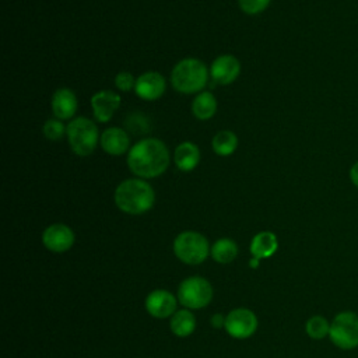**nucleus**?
I'll list each match as a JSON object with an SVG mask.
<instances>
[{"instance_id":"f257e3e1","label":"nucleus","mask_w":358,"mask_h":358,"mask_svg":"<svg viewBox=\"0 0 358 358\" xmlns=\"http://www.w3.org/2000/svg\"><path fill=\"white\" fill-rule=\"evenodd\" d=\"M127 166L141 179L157 178L169 166L168 147L158 138H143L130 147L127 152Z\"/></svg>"},{"instance_id":"f03ea898","label":"nucleus","mask_w":358,"mask_h":358,"mask_svg":"<svg viewBox=\"0 0 358 358\" xmlns=\"http://www.w3.org/2000/svg\"><path fill=\"white\" fill-rule=\"evenodd\" d=\"M113 199L120 211L130 215H138L152 208L155 203V192L145 179L131 178L117 185Z\"/></svg>"},{"instance_id":"7ed1b4c3","label":"nucleus","mask_w":358,"mask_h":358,"mask_svg":"<svg viewBox=\"0 0 358 358\" xmlns=\"http://www.w3.org/2000/svg\"><path fill=\"white\" fill-rule=\"evenodd\" d=\"M208 70L206 64L194 57H186L175 64L171 71L172 87L182 94H199L206 87Z\"/></svg>"},{"instance_id":"20e7f679","label":"nucleus","mask_w":358,"mask_h":358,"mask_svg":"<svg viewBox=\"0 0 358 358\" xmlns=\"http://www.w3.org/2000/svg\"><path fill=\"white\" fill-rule=\"evenodd\" d=\"M67 140L76 155L87 157L94 152L101 137L96 124L88 117L78 116L67 124Z\"/></svg>"},{"instance_id":"39448f33","label":"nucleus","mask_w":358,"mask_h":358,"mask_svg":"<svg viewBox=\"0 0 358 358\" xmlns=\"http://www.w3.org/2000/svg\"><path fill=\"white\" fill-rule=\"evenodd\" d=\"M210 245L204 235L196 231L180 232L173 241L175 256L186 264H200L210 255Z\"/></svg>"},{"instance_id":"423d86ee","label":"nucleus","mask_w":358,"mask_h":358,"mask_svg":"<svg viewBox=\"0 0 358 358\" xmlns=\"http://www.w3.org/2000/svg\"><path fill=\"white\" fill-rule=\"evenodd\" d=\"M329 337L340 350L358 348V313L352 310L338 312L330 322Z\"/></svg>"},{"instance_id":"0eeeda50","label":"nucleus","mask_w":358,"mask_h":358,"mask_svg":"<svg viewBox=\"0 0 358 358\" xmlns=\"http://www.w3.org/2000/svg\"><path fill=\"white\" fill-rule=\"evenodd\" d=\"M178 299L187 309H201L213 299V287L203 277H187L179 284Z\"/></svg>"},{"instance_id":"6e6552de","label":"nucleus","mask_w":358,"mask_h":358,"mask_svg":"<svg viewBox=\"0 0 358 358\" xmlns=\"http://www.w3.org/2000/svg\"><path fill=\"white\" fill-rule=\"evenodd\" d=\"M224 327L234 338H248L257 329V317L250 309L236 308L225 316Z\"/></svg>"},{"instance_id":"1a4fd4ad","label":"nucleus","mask_w":358,"mask_h":358,"mask_svg":"<svg viewBox=\"0 0 358 358\" xmlns=\"http://www.w3.org/2000/svg\"><path fill=\"white\" fill-rule=\"evenodd\" d=\"M43 246L55 253L69 250L74 243V232L66 224H52L42 232Z\"/></svg>"},{"instance_id":"9d476101","label":"nucleus","mask_w":358,"mask_h":358,"mask_svg":"<svg viewBox=\"0 0 358 358\" xmlns=\"http://www.w3.org/2000/svg\"><path fill=\"white\" fill-rule=\"evenodd\" d=\"M166 81L158 71H145L136 80L134 92L144 101H155L165 92Z\"/></svg>"},{"instance_id":"9b49d317","label":"nucleus","mask_w":358,"mask_h":358,"mask_svg":"<svg viewBox=\"0 0 358 358\" xmlns=\"http://www.w3.org/2000/svg\"><path fill=\"white\" fill-rule=\"evenodd\" d=\"M176 298L166 289H154L145 298L147 312L157 319L172 316L176 312Z\"/></svg>"},{"instance_id":"f8f14e48","label":"nucleus","mask_w":358,"mask_h":358,"mask_svg":"<svg viewBox=\"0 0 358 358\" xmlns=\"http://www.w3.org/2000/svg\"><path fill=\"white\" fill-rule=\"evenodd\" d=\"M120 96L109 90H102L95 92L91 96V106H92V113L94 117L101 122V123H106L112 119V116L115 115V112L119 109L120 106Z\"/></svg>"},{"instance_id":"ddd939ff","label":"nucleus","mask_w":358,"mask_h":358,"mask_svg":"<svg viewBox=\"0 0 358 358\" xmlns=\"http://www.w3.org/2000/svg\"><path fill=\"white\" fill-rule=\"evenodd\" d=\"M239 73H241V63L232 55L218 56L210 67V76L213 81L221 85H228L234 83L238 78Z\"/></svg>"},{"instance_id":"4468645a","label":"nucleus","mask_w":358,"mask_h":358,"mask_svg":"<svg viewBox=\"0 0 358 358\" xmlns=\"http://www.w3.org/2000/svg\"><path fill=\"white\" fill-rule=\"evenodd\" d=\"M50 105L53 116L60 120H66L71 119L76 115L78 101L74 91H71L70 88H59L53 92Z\"/></svg>"},{"instance_id":"2eb2a0df","label":"nucleus","mask_w":358,"mask_h":358,"mask_svg":"<svg viewBox=\"0 0 358 358\" xmlns=\"http://www.w3.org/2000/svg\"><path fill=\"white\" fill-rule=\"evenodd\" d=\"M101 147L109 155H122L126 151L129 152L130 138L124 129L109 127L101 134Z\"/></svg>"},{"instance_id":"dca6fc26","label":"nucleus","mask_w":358,"mask_h":358,"mask_svg":"<svg viewBox=\"0 0 358 358\" xmlns=\"http://www.w3.org/2000/svg\"><path fill=\"white\" fill-rule=\"evenodd\" d=\"M173 161L178 169L183 172L193 171L200 162V150L194 143L183 141L175 148Z\"/></svg>"},{"instance_id":"f3484780","label":"nucleus","mask_w":358,"mask_h":358,"mask_svg":"<svg viewBox=\"0 0 358 358\" xmlns=\"http://www.w3.org/2000/svg\"><path fill=\"white\" fill-rule=\"evenodd\" d=\"M278 248V241L275 234L270 231H262L256 234L250 242V253L252 257L256 259H267L271 257Z\"/></svg>"},{"instance_id":"a211bd4d","label":"nucleus","mask_w":358,"mask_h":358,"mask_svg":"<svg viewBox=\"0 0 358 358\" xmlns=\"http://www.w3.org/2000/svg\"><path fill=\"white\" fill-rule=\"evenodd\" d=\"M192 112L199 120H208L217 112V99L211 92H199L192 102Z\"/></svg>"},{"instance_id":"6ab92c4d","label":"nucleus","mask_w":358,"mask_h":358,"mask_svg":"<svg viewBox=\"0 0 358 358\" xmlns=\"http://www.w3.org/2000/svg\"><path fill=\"white\" fill-rule=\"evenodd\" d=\"M169 326H171V330L175 336L187 337L196 329V317L190 310L180 309V310H176L171 316Z\"/></svg>"},{"instance_id":"aec40b11","label":"nucleus","mask_w":358,"mask_h":358,"mask_svg":"<svg viewBox=\"0 0 358 358\" xmlns=\"http://www.w3.org/2000/svg\"><path fill=\"white\" fill-rule=\"evenodd\" d=\"M210 255L217 263H231L238 256V245L229 238H221L213 243Z\"/></svg>"},{"instance_id":"412c9836","label":"nucleus","mask_w":358,"mask_h":358,"mask_svg":"<svg viewBox=\"0 0 358 358\" xmlns=\"http://www.w3.org/2000/svg\"><path fill=\"white\" fill-rule=\"evenodd\" d=\"M211 147L217 155L228 157L234 154L238 147V137L231 130H221L218 131L211 141Z\"/></svg>"},{"instance_id":"4be33fe9","label":"nucleus","mask_w":358,"mask_h":358,"mask_svg":"<svg viewBox=\"0 0 358 358\" xmlns=\"http://www.w3.org/2000/svg\"><path fill=\"white\" fill-rule=\"evenodd\" d=\"M305 331L313 340H323L324 337H329L330 322L320 315H315L306 320Z\"/></svg>"},{"instance_id":"5701e85b","label":"nucleus","mask_w":358,"mask_h":358,"mask_svg":"<svg viewBox=\"0 0 358 358\" xmlns=\"http://www.w3.org/2000/svg\"><path fill=\"white\" fill-rule=\"evenodd\" d=\"M43 136L50 141H57L63 138L64 134H67V127L63 124V122L57 117H50L43 123L42 127Z\"/></svg>"},{"instance_id":"b1692460","label":"nucleus","mask_w":358,"mask_h":358,"mask_svg":"<svg viewBox=\"0 0 358 358\" xmlns=\"http://www.w3.org/2000/svg\"><path fill=\"white\" fill-rule=\"evenodd\" d=\"M126 124L129 127L130 131L133 133H138V134H143V133H147L150 131V123H148V119L147 116L141 115V113H133L127 117L126 120Z\"/></svg>"},{"instance_id":"393cba45","label":"nucleus","mask_w":358,"mask_h":358,"mask_svg":"<svg viewBox=\"0 0 358 358\" xmlns=\"http://www.w3.org/2000/svg\"><path fill=\"white\" fill-rule=\"evenodd\" d=\"M238 4L243 13L255 15L264 11L268 7L270 0H238Z\"/></svg>"},{"instance_id":"a878e982","label":"nucleus","mask_w":358,"mask_h":358,"mask_svg":"<svg viewBox=\"0 0 358 358\" xmlns=\"http://www.w3.org/2000/svg\"><path fill=\"white\" fill-rule=\"evenodd\" d=\"M136 80H137V78H134L131 73H129V71H120V73H117L116 77H115V85H116L120 91L127 92V91L134 90V87H136Z\"/></svg>"},{"instance_id":"bb28decb","label":"nucleus","mask_w":358,"mask_h":358,"mask_svg":"<svg viewBox=\"0 0 358 358\" xmlns=\"http://www.w3.org/2000/svg\"><path fill=\"white\" fill-rule=\"evenodd\" d=\"M348 178H350V182L358 189V159L350 166Z\"/></svg>"},{"instance_id":"cd10ccee","label":"nucleus","mask_w":358,"mask_h":358,"mask_svg":"<svg viewBox=\"0 0 358 358\" xmlns=\"http://www.w3.org/2000/svg\"><path fill=\"white\" fill-rule=\"evenodd\" d=\"M210 323H211V326L215 327V329L224 327V326H225V317H224L221 313H215V315H213V317L210 319Z\"/></svg>"},{"instance_id":"c85d7f7f","label":"nucleus","mask_w":358,"mask_h":358,"mask_svg":"<svg viewBox=\"0 0 358 358\" xmlns=\"http://www.w3.org/2000/svg\"><path fill=\"white\" fill-rule=\"evenodd\" d=\"M259 263H260V260H259V259H256V257H252V259H250V262H249V266H250L252 268H257Z\"/></svg>"}]
</instances>
